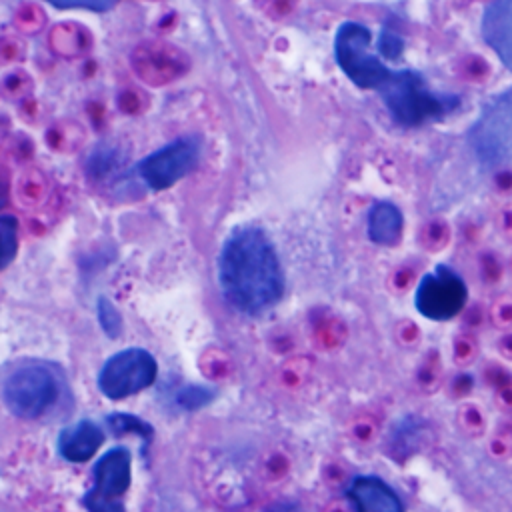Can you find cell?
<instances>
[{
  "mask_svg": "<svg viewBox=\"0 0 512 512\" xmlns=\"http://www.w3.org/2000/svg\"><path fill=\"white\" fill-rule=\"evenodd\" d=\"M218 284L226 302L244 314H260L282 298V264L262 228L242 224L228 234L218 256Z\"/></svg>",
  "mask_w": 512,
  "mask_h": 512,
  "instance_id": "obj_1",
  "label": "cell"
},
{
  "mask_svg": "<svg viewBox=\"0 0 512 512\" xmlns=\"http://www.w3.org/2000/svg\"><path fill=\"white\" fill-rule=\"evenodd\" d=\"M380 96L396 124L414 128L444 118L460 106L456 94L434 92L424 76L416 70H394L390 80L380 88Z\"/></svg>",
  "mask_w": 512,
  "mask_h": 512,
  "instance_id": "obj_2",
  "label": "cell"
},
{
  "mask_svg": "<svg viewBox=\"0 0 512 512\" xmlns=\"http://www.w3.org/2000/svg\"><path fill=\"white\" fill-rule=\"evenodd\" d=\"M474 158L496 168L512 162V86L492 96L468 130Z\"/></svg>",
  "mask_w": 512,
  "mask_h": 512,
  "instance_id": "obj_3",
  "label": "cell"
},
{
  "mask_svg": "<svg viewBox=\"0 0 512 512\" xmlns=\"http://www.w3.org/2000/svg\"><path fill=\"white\" fill-rule=\"evenodd\" d=\"M372 34L360 22H344L334 36V56L340 70L358 88L378 90L390 80L392 68H388L372 50Z\"/></svg>",
  "mask_w": 512,
  "mask_h": 512,
  "instance_id": "obj_4",
  "label": "cell"
},
{
  "mask_svg": "<svg viewBox=\"0 0 512 512\" xmlns=\"http://www.w3.org/2000/svg\"><path fill=\"white\" fill-rule=\"evenodd\" d=\"M202 142L196 134L178 136L176 140L160 146L144 156L130 172V176L144 188L160 192L174 186L188 176L200 162Z\"/></svg>",
  "mask_w": 512,
  "mask_h": 512,
  "instance_id": "obj_5",
  "label": "cell"
},
{
  "mask_svg": "<svg viewBox=\"0 0 512 512\" xmlns=\"http://www.w3.org/2000/svg\"><path fill=\"white\" fill-rule=\"evenodd\" d=\"M94 484L84 494L82 504L88 512H124V494L132 478V456L124 446L110 448L100 456L92 470Z\"/></svg>",
  "mask_w": 512,
  "mask_h": 512,
  "instance_id": "obj_6",
  "label": "cell"
},
{
  "mask_svg": "<svg viewBox=\"0 0 512 512\" xmlns=\"http://www.w3.org/2000/svg\"><path fill=\"white\" fill-rule=\"evenodd\" d=\"M158 364L144 348H126L110 356L98 372V388L104 396L120 400L148 388L156 380Z\"/></svg>",
  "mask_w": 512,
  "mask_h": 512,
  "instance_id": "obj_7",
  "label": "cell"
},
{
  "mask_svg": "<svg viewBox=\"0 0 512 512\" xmlns=\"http://www.w3.org/2000/svg\"><path fill=\"white\" fill-rule=\"evenodd\" d=\"M468 300V288L462 276L446 264H438L432 272L422 276L416 286V310L436 322L458 316Z\"/></svg>",
  "mask_w": 512,
  "mask_h": 512,
  "instance_id": "obj_8",
  "label": "cell"
},
{
  "mask_svg": "<svg viewBox=\"0 0 512 512\" xmlns=\"http://www.w3.org/2000/svg\"><path fill=\"white\" fill-rule=\"evenodd\" d=\"M58 398V382L44 366L16 370L4 384V402L20 418L42 416Z\"/></svg>",
  "mask_w": 512,
  "mask_h": 512,
  "instance_id": "obj_9",
  "label": "cell"
},
{
  "mask_svg": "<svg viewBox=\"0 0 512 512\" xmlns=\"http://www.w3.org/2000/svg\"><path fill=\"white\" fill-rule=\"evenodd\" d=\"M346 496L356 512H404V504L394 488L374 474L354 476Z\"/></svg>",
  "mask_w": 512,
  "mask_h": 512,
  "instance_id": "obj_10",
  "label": "cell"
},
{
  "mask_svg": "<svg viewBox=\"0 0 512 512\" xmlns=\"http://www.w3.org/2000/svg\"><path fill=\"white\" fill-rule=\"evenodd\" d=\"M432 426L428 420L416 414H406L396 420L386 436V454L398 462H408L414 454H418L430 440Z\"/></svg>",
  "mask_w": 512,
  "mask_h": 512,
  "instance_id": "obj_11",
  "label": "cell"
},
{
  "mask_svg": "<svg viewBox=\"0 0 512 512\" xmlns=\"http://www.w3.org/2000/svg\"><path fill=\"white\" fill-rule=\"evenodd\" d=\"M482 36L500 62L512 70V0H490L482 16Z\"/></svg>",
  "mask_w": 512,
  "mask_h": 512,
  "instance_id": "obj_12",
  "label": "cell"
},
{
  "mask_svg": "<svg viewBox=\"0 0 512 512\" xmlns=\"http://www.w3.org/2000/svg\"><path fill=\"white\" fill-rule=\"evenodd\" d=\"M104 442V432L92 420H80L70 428H64L58 436V452L68 462L90 460L100 444Z\"/></svg>",
  "mask_w": 512,
  "mask_h": 512,
  "instance_id": "obj_13",
  "label": "cell"
},
{
  "mask_svg": "<svg viewBox=\"0 0 512 512\" xmlns=\"http://www.w3.org/2000/svg\"><path fill=\"white\" fill-rule=\"evenodd\" d=\"M404 218L396 204L374 202L368 212V238L378 246H396L402 238Z\"/></svg>",
  "mask_w": 512,
  "mask_h": 512,
  "instance_id": "obj_14",
  "label": "cell"
},
{
  "mask_svg": "<svg viewBox=\"0 0 512 512\" xmlns=\"http://www.w3.org/2000/svg\"><path fill=\"white\" fill-rule=\"evenodd\" d=\"M444 380V364L436 348L428 350L414 372V384L422 394H434L440 390Z\"/></svg>",
  "mask_w": 512,
  "mask_h": 512,
  "instance_id": "obj_15",
  "label": "cell"
},
{
  "mask_svg": "<svg viewBox=\"0 0 512 512\" xmlns=\"http://www.w3.org/2000/svg\"><path fill=\"white\" fill-rule=\"evenodd\" d=\"M122 164V156L116 148L112 146H98L94 148L88 158H86V172L88 176L102 180V178H110Z\"/></svg>",
  "mask_w": 512,
  "mask_h": 512,
  "instance_id": "obj_16",
  "label": "cell"
},
{
  "mask_svg": "<svg viewBox=\"0 0 512 512\" xmlns=\"http://www.w3.org/2000/svg\"><path fill=\"white\" fill-rule=\"evenodd\" d=\"M456 424L464 436L480 438L486 432V412L472 400H462L456 408Z\"/></svg>",
  "mask_w": 512,
  "mask_h": 512,
  "instance_id": "obj_17",
  "label": "cell"
},
{
  "mask_svg": "<svg viewBox=\"0 0 512 512\" xmlns=\"http://www.w3.org/2000/svg\"><path fill=\"white\" fill-rule=\"evenodd\" d=\"M4 196L0 192V270L6 268L18 250V222L12 214L2 212Z\"/></svg>",
  "mask_w": 512,
  "mask_h": 512,
  "instance_id": "obj_18",
  "label": "cell"
},
{
  "mask_svg": "<svg viewBox=\"0 0 512 512\" xmlns=\"http://www.w3.org/2000/svg\"><path fill=\"white\" fill-rule=\"evenodd\" d=\"M478 342L470 334H456L452 338V362L458 368H468L478 358Z\"/></svg>",
  "mask_w": 512,
  "mask_h": 512,
  "instance_id": "obj_19",
  "label": "cell"
},
{
  "mask_svg": "<svg viewBox=\"0 0 512 512\" xmlns=\"http://www.w3.org/2000/svg\"><path fill=\"white\" fill-rule=\"evenodd\" d=\"M488 452L496 460L512 458V422H502L488 438Z\"/></svg>",
  "mask_w": 512,
  "mask_h": 512,
  "instance_id": "obj_20",
  "label": "cell"
},
{
  "mask_svg": "<svg viewBox=\"0 0 512 512\" xmlns=\"http://www.w3.org/2000/svg\"><path fill=\"white\" fill-rule=\"evenodd\" d=\"M96 312H98L100 328H102L110 338H116V336L120 334V328H122L120 312L116 310V306H114L106 296H100V298H98V304H96Z\"/></svg>",
  "mask_w": 512,
  "mask_h": 512,
  "instance_id": "obj_21",
  "label": "cell"
},
{
  "mask_svg": "<svg viewBox=\"0 0 512 512\" xmlns=\"http://www.w3.org/2000/svg\"><path fill=\"white\" fill-rule=\"evenodd\" d=\"M108 426H110V430H114L116 434L134 432V434H140V436H144V438H150V436H152V428H150L144 420H140V418H136V416H132V414H110V416H108Z\"/></svg>",
  "mask_w": 512,
  "mask_h": 512,
  "instance_id": "obj_22",
  "label": "cell"
},
{
  "mask_svg": "<svg viewBox=\"0 0 512 512\" xmlns=\"http://www.w3.org/2000/svg\"><path fill=\"white\" fill-rule=\"evenodd\" d=\"M46 4L58 10H90V12H108L120 0H44Z\"/></svg>",
  "mask_w": 512,
  "mask_h": 512,
  "instance_id": "obj_23",
  "label": "cell"
},
{
  "mask_svg": "<svg viewBox=\"0 0 512 512\" xmlns=\"http://www.w3.org/2000/svg\"><path fill=\"white\" fill-rule=\"evenodd\" d=\"M394 340H396V344H400L402 348H414V346H418L420 340H422V330H420V326H418L414 320L404 318V320H400V322L396 324V328H394Z\"/></svg>",
  "mask_w": 512,
  "mask_h": 512,
  "instance_id": "obj_24",
  "label": "cell"
},
{
  "mask_svg": "<svg viewBox=\"0 0 512 512\" xmlns=\"http://www.w3.org/2000/svg\"><path fill=\"white\" fill-rule=\"evenodd\" d=\"M210 398H212V392L208 388H204V386H186L176 396L178 404L182 408H188V410L204 406L206 402H210Z\"/></svg>",
  "mask_w": 512,
  "mask_h": 512,
  "instance_id": "obj_25",
  "label": "cell"
},
{
  "mask_svg": "<svg viewBox=\"0 0 512 512\" xmlns=\"http://www.w3.org/2000/svg\"><path fill=\"white\" fill-rule=\"evenodd\" d=\"M490 322L500 330H508L512 326V298L510 296H502L494 302V306L490 308Z\"/></svg>",
  "mask_w": 512,
  "mask_h": 512,
  "instance_id": "obj_26",
  "label": "cell"
},
{
  "mask_svg": "<svg viewBox=\"0 0 512 512\" xmlns=\"http://www.w3.org/2000/svg\"><path fill=\"white\" fill-rule=\"evenodd\" d=\"M358 442L362 444H368L372 442L374 438H378L380 434V426H378V420L372 418V416H360L356 418V422L352 424V432H350Z\"/></svg>",
  "mask_w": 512,
  "mask_h": 512,
  "instance_id": "obj_27",
  "label": "cell"
},
{
  "mask_svg": "<svg viewBox=\"0 0 512 512\" xmlns=\"http://www.w3.org/2000/svg\"><path fill=\"white\" fill-rule=\"evenodd\" d=\"M378 50L386 58L394 60L402 52V38L394 30H390V26H382V32L378 38Z\"/></svg>",
  "mask_w": 512,
  "mask_h": 512,
  "instance_id": "obj_28",
  "label": "cell"
},
{
  "mask_svg": "<svg viewBox=\"0 0 512 512\" xmlns=\"http://www.w3.org/2000/svg\"><path fill=\"white\" fill-rule=\"evenodd\" d=\"M482 376H484L486 386H490L492 390H496V388H500V386H504V384L512 382V372H510L506 366H502V364H494V362L486 364V368H484Z\"/></svg>",
  "mask_w": 512,
  "mask_h": 512,
  "instance_id": "obj_29",
  "label": "cell"
},
{
  "mask_svg": "<svg viewBox=\"0 0 512 512\" xmlns=\"http://www.w3.org/2000/svg\"><path fill=\"white\" fill-rule=\"evenodd\" d=\"M474 390V376L470 372H460L452 378L448 392L454 400H466L470 396V392Z\"/></svg>",
  "mask_w": 512,
  "mask_h": 512,
  "instance_id": "obj_30",
  "label": "cell"
},
{
  "mask_svg": "<svg viewBox=\"0 0 512 512\" xmlns=\"http://www.w3.org/2000/svg\"><path fill=\"white\" fill-rule=\"evenodd\" d=\"M492 392H494V402L498 404V408L510 412L512 410V382H508Z\"/></svg>",
  "mask_w": 512,
  "mask_h": 512,
  "instance_id": "obj_31",
  "label": "cell"
},
{
  "mask_svg": "<svg viewBox=\"0 0 512 512\" xmlns=\"http://www.w3.org/2000/svg\"><path fill=\"white\" fill-rule=\"evenodd\" d=\"M496 352L504 358V360H510L512 362V330H504L502 336H498L496 340Z\"/></svg>",
  "mask_w": 512,
  "mask_h": 512,
  "instance_id": "obj_32",
  "label": "cell"
},
{
  "mask_svg": "<svg viewBox=\"0 0 512 512\" xmlns=\"http://www.w3.org/2000/svg\"><path fill=\"white\" fill-rule=\"evenodd\" d=\"M410 284H412V278H410L408 274H404V272H398V274H394V278H392V288L398 290V292H404Z\"/></svg>",
  "mask_w": 512,
  "mask_h": 512,
  "instance_id": "obj_33",
  "label": "cell"
},
{
  "mask_svg": "<svg viewBox=\"0 0 512 512\" xmlns=\"http://www.w3.org/2000/svg\"><path fill=\"white\" fill-rule=\"evenodd\" d=\"M264 512H298V506L292 500H284V502H276L274 506H270Z\"/></svg>",
  "mask_w": 512,
  "mask_h": 512,
  "instance_id": "obj_34",
  "label": "cell"
}]
</instances>
